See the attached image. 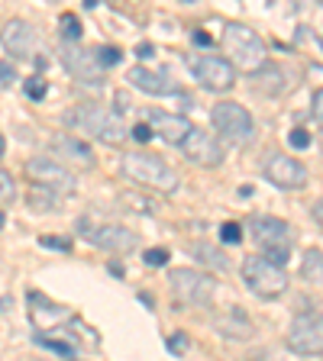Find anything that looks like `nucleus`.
Segmentation results:
<instances>
[{
  "label": "nucleus",
  "mask_w": 323,
  "mask_h": 361,
  "mask_svg": "<svg viewBox=\"0 0 323 361\" xmlns=\"http://www.w3.org/2000/svg\"><path fill=\"white\" fill-rule=\"evenodd\" d=\"M120 171L143 190H162V194H175L178 190V171L172 165H165L158 155L127 152L120 158Z\"/></svg>",
  "instance_id": "nucleus-1"
},
{
  "label": "nucleus",
  "mask_w": 323,
  "mask_h": 361,
  "mask_svg": "<svg viewBox=\"0 0 323 361\" xmlns=\"http://www.w3.org/2000/svg\"><path fill=\"white\" fill-rule=\"evenodd\" d=\"M65 123L81 129V133H90L94 139H100V142H107V145L123 142V135H127V126H123L120 113L107 110V106H100V104L71 106V110L65 113Z\"/></svg>",
  "instance_id": "nucleus-2"
},
{
  "label": "nucleus",
  "mask_w": 323,
  "mask_h": 361,
  "mask_svg": "<svg viewBox=\"0 0 323 361\" xmlns=\"http://www.w3.org/2000/svg\"><path fill=\"white\" fill-rule=\"evenodd\" d=\"M249 235L262 248V258L271 264L285 268L291 258V226L278 216H252L249 219Z\"/></svg>",
  "instance_id": "nucleus-3"
},
{
  "label": "nucleus",
  "mask_w": 323,
  "mask_h": 361,
  "mask_svg": "<svg viewBox=\"0 0 323 361\" xmlns=\"http://www.w3.org/2000/svg\"><path fill=\"white\" fill-rule=\"evenodd\" d=\"M223 49H226V55H230L226 61H230V65L236 61L242 71H259V68L269 61V49H265V42L259 39V32L242 26V23H226Z\"/></svg>",
  "instance_id": "nucleus-4"
},
{
  "label": "nucleus",
  "mask_w": 323,
  "mask_h": 361,
  "mask_svg": "<svg viewBox=\"0 0 323 361\" xmlns=\"http://www.w3.org/2000/svg\"><path fill=\"white\" fill-rule=\"evenodd\" d=\"M168 287H172V293L181 303L207 307L213 300V293H217V278L197 268H175L168 271Z\"/></svg>",
  "instance_id": "nucleus-5"
},
{
  "label": "nucleus",
  "mask_w": 323,
  "mask_h": 361,
  "mask_svg": "<svg viewBox=\"0 0 323 361\" xmlns=\"http://www.w3.org/2000/svg\"><path fill=\"white\" fill-rule=\"evenodd\" d=\"M242 281L256 297L262 300H271V297H281L288 290V271L278 268V264L265 262L262 255H252L242 262Z\"/></svg>",
  "instance_id": "nucleus-6"
},
{
  "label": "nucleus",
  "mask_w": 323,
  "mask_h": 361,
  "mask_svg": "<svg viewBox=\"0 0 323 361\" xmlns=\"http://www.w3.org/2000/svg\"><path fill=\"white\" fill-rule=\"evenodd\" d=\"M211 123L220 133V139H226V142H240L242 145V142L252 139V133H256V123H252L249 110L242 104H233V100H223V104L213 106Z\"/></svg>",
  "instance_id": "nucleus-7"
},
{
  "label": "nucleus",
  "mask_w": 323,
  "mask_h": 361,
  "mask_svg": "<svg viewBox=\"0 0 323 361\" xmlns=\"http://www.w3.org/2000/svg\"><path fill=\"white\" fill-rule=\"evenodd\" d=\"M26 178L33 180V188L52 190V194H75L78 178L71 168H65L55 158H30L26 161Z\"/></svg>",
  "instance_id": "nucleus-8"
},
{
  "label": "nucleus",
  "mask_w": 323,
  "mask_h": 361,
  "mask_svg": "<svg viewBox=\"0 0 323 361\" xmlns=\"http://www.w3.org/2000/svg\"><path fill=\"white\" fill-rule=\"evenodd\" d=\"M191 71H194L197 84L213 94H226L236 87V68L223 59V55H197L191 59Z\"/></svg>",
  "instance_id": "nucleus-9"
},
{
  "label": "nucleus",
  "mask_w": 323,
  "mask_h": 361,
  "mask_svg": "<svg viewBox=\"0 0 323 361\" xmlns=\"http://www.w3.org/2000/svg\"><path fill=\"white\" fill-rule=\"evenodd\" d=\"M288 348L298 355H323V313H298L288 332Z\"/></svg>",
  "instance_id": "nucleus-10"
},
{
  "label": "nucleus",
  "mask_w": 323,
  "mask_h": 361,
  "mask_svg": "<svg viewBox=\"0 0 323 361\" xmlns=\"http://www.w3.org/2000/svg\"><path fill=\"white\" fill-rule=\"evenodd\" d=\"M262 174L281 190H301L304 184H307V168H304L298 158L281 155V152H275V155L265 158Z\"/></svg>",
  "instance_id": "nucleus-11"
},
{
  "label": "nucleus",
  "mask_w": 323,
  "mask_h": 361,
  "mask_svg": "<svg viewBox=\"0 0 323 361\" xmlns=\"http://www.w3.org/2000/svg\"><path fill=\"white\" fill-rule=\"evenodd\" d=\"M181 149L201 168H217L220 161H223V145H220V139L201 126H191V133H188V139L181 142Z\"/></svg>",
  "instance_id": "nucleus-12"
},
{
  "label": "nucleus",
  "mask_w": 323,
  "mask_h": 361,
  "mask_svg": "<svg viewBox=\"0 0 323 361\" xmlns=\"http://www.w3.org/2000/svg\"><path fill=\"white\" fill-rule=\"evenodd\" d=\"M88 239L98 248H104V252H113V255H127V252H133V248L139 245V235L117 223H104V226H98V229H90Z\"/></svg>",
  "instance_id": "nucleus-13"
},
{
  "label": "nucleus",
  "mask_w": 323,
  "mask_h": 361,
  "mask_svg": "<svg viewBox=\"0 0 323 361\" xmlns=\"http://www.w3.org/2000/svg\"><path fill=\"white\" fill-rule=\"evenodd\" d=\"M149 129H152V135L165 139L168 145H181L184 139H188V133H191V120H188V116H181V113L152 110V116H149Z\"/></svg>",
  "instance_id": "nucleus-14"
},
{
  "label": "nucleus",
  "mask_w": 323,
  "mask_h": 361,
  "mask_svg": "<svg viewBox=\"0 0 323 361\" xmlns=\"http://www.w3.org/2000/svg\"><path fill=\"white\" fill-rule=\"evenodd\" d=\"M61 61H65L68 75H75L78 81L100 84V65H98V55L94 52H84V49H78V45L65 42V49H61Z\"/></svg>",
  "instance_id": "nucleus-15"
},
{
  "label": "nucleus",
  "mask_w": 323,
  "mask_h": 361,
  "mask_svg": "<svg viewBox=\"0 0 323 361\" xmlns=\"http://www.w3.org/2000/svg\"><path fill=\"white\" fill-rule=\"evenodd\" d=\"M4 45L13 59H33L36 55V45H39V36L26 20H10L4 26Z\"/></svg>",
  "instance_id": "nucleus-16"
},
{
  "label": "nucleus",
  "mask_w": 323,
  "mask_h": 361,
  "mask_svg": "<svg viewBox=\"0 0 323 361\" xmlns=\"http://www.w3.org/2000/svg\"><path fill=\"white\" fill-rule=\"evenodd\" d=\"M129 84L143 94H152V97H165V94H178V84H172V78L165 71H149V68L136 65L129 68Z\"/></svg>",
  "instance_id": "nucleus-17"
},
{
  "label": "nucleus",
  "mask_w": 323,
  "mask_h": 361,
  "mask_svg": "<svg viewBox=\"0 0 323 361\" xmlns=\"http://www.w3.org/2000/svg\"><path fill=\"white\" fill-rule=\"evenodd\" d=\"M52 152L59 158H65L68 165L75 168H94V152H90L88 142H81V139H75V135H52ZM61 161V165H65Z\"/></svg>",
  "instance_id": "nucleus-18"
},
{
  "label": "nucleus",
  "mask_w": 323,
  "mask_h": 361,
  "mask_svg": "<svg viewBox=\"0 0 323 361\" xmlns=\"http://www.w3.org/2000/svg\"><path fill=\"white\" fill-rule=\"evenodd\" d=\"M30 307H33V323L39 326V329H55V326H65L68 323V310L59 307V303H52L49 297H42V293H30Z\"/></svg>",
  "instance_id": "nucleus-19"
},
{
  "label": "nucleus",
  "mask_w": 323,
  "mask_h": 361,
  "mask_svg": "<svg viewBox=\"0 0 323 361\" xmlns=\"http://www.w3.org/2000/svg\"><path fill=\"white\" fill-rule=\"evenodd\" d=\"M252 87H256L259 94H265V97H278V94H285L288 90L285 68L269 65V61H265L259 71H252Z\"/></svg>",
  "instance_id": "nucleus-20"
},
{
  "label": "nucleus",
  "mask_w": 323,
  "mask_h": 361,
  "mask_svg": "<svg viewBox=\"0 0 323 361\" xmlns=\"http://www.w3.org/2000/svg\"><path fill=\"white\" fill-rule=\"evenodd\" d=\"M301 274H304V281H307V284L323 287V252H320V248H307V252H304Z\"/></svg>",
  "instance_id": "nucleus-21"
},
{
  "label": "nucleus",
  "mask_w": 323,
  "mask_h": 361,
  "mask_svg": "<svg viewBox=\"0 0 323 361\" xmlns=\"http://www.w3.org/2000/svg\"><path fill=\"white\" fill-rule=\"evenodd\" d=\"M188 252H191V255H194V258H204V262L211 264V268H220V271H226V268H230V262H226V258L220 255V252H217V248H213V245H207V242H191V245H188Z\"/></svg>",
  "instance_id": "nucleus-22"
},
{
  "label": "nucleus",
  "mask_w": 323,
  "mask_h": 361,
  "mask_svg": "<svg viewBox=\"0 0 323 361\" xmlns=\"http://www.w3.org/2000/svg\"><path fill=\"white\" fill-rule=\"evenodd\" d=\"M55 203H59V194H52V190H42V188H33L30 190V207L33 210H55Z\"/></svg>",
  "instance_id": "nucleus-23"
},
{
  "label": "nucleus",
  "mask_w": 323,
  "mask_h": 361,
  "mask_svg": "<svg viewBox=\"0 0 323 361\" xmlns=\"http://www.w3.org/2000/svg\"><path fill=\"white\" fill-rule=\"evenodd\" d=\"M61 39H65V42H71V45L81 39V20H78L75 13L61 16Z\"/></svg>",
  "instance_id": "nucleus-24"
},
{
  "label": "nucleus",
  "mask_w": 323,
  "mask_h": 361,
  "mask_svg": "<svg viewBox=\"0 0 323 361\" xmlns=\"http://www.w3.org/2000/svg\"><path fill=\"white\" fill-rule=\"evenodd\" d=\"M98 65L100 68H110V65H120V59H123V52L117 49V45H104V49H98Z\"/></svg>",
  "instance_id": "nucleus-25"
},
{
  "label": "nucleus",
  "mask_w": 323,
  "mask_h": 361,
  "mask_svg": "<svg viewBox=\"0 0 323 361\" xmlns=\"http://www.w3.org/2000/svg\"><path fill=\"white\" fill-rule=\"evenodd\" d=\"M23 90H26V97L30 100H42L45 94H49V84L36 75V78H30V81H23Z\"/></svg>",
  "instance_id": "nucleus-26"
},
{
  "label": "nucleus",
  "mask_w": 323,
  "mask_h": 361,
  "mask_svg": "<svg viewBox=\"0 0 323 361\" xmlns=\"http://www.w3.org/2000/svg\"><path fill=\"white\" fill-rule=\"evenodd\" d=\"M240 239H242V226L240 223H223V226H220V242H226V245H236Z\"/></svg>",
  "instance_id": "nucleus-27"
},
{
  "label": "nucleus",
  "mask_w": 323,
  "mask_h": 361,
  "mask_svg": "<svg viewBox=\"0 0 323 361\" xmlns=\"http://www.w3.org/2000/svg\"><path fill=\"white\" fill-rule=\"evenodd\" d=\"M165 345H168V352H172V355H184L191 348V338L184 336V332H172Z\"/></svg>",
  "instance_id": "nucleus-28"
},
{
  "label": "nucleus",
  "mask_w": 323,
  "mask_h": 361,
  "mask_svg": "<svg viewBox=\"0 0 323 361\" xmlns=\"http://www.w3.org/2000/svg\"><path fill=\"white\" fill-rule=\"evenodd\" d=\"M39 245L55 248V252H68V248H71V239H68V235H39Z\"/></svg>",
  "instance_id": "nucleus-29"
},
{
  "label": "nucleus",
  "mask_w": 323,
  "mask_h": 361,
  "mask_svg": "<svg viewBox=\"0 0 323 361\" xmlns=\"http://www.w3.org/2000/svg\"><path fill=\"white\" fill-rule=\"evenodd\" d=\"M146 264H152V268L168 264V248H149V252H146Z\"/></svg>",
  "instance_id": "nucleus-30"
},
{
  "label": "nucleus",
  "mask_w": 323,
  "mask_h": 361,
  "mask_svg": "<svg viewBox=\"0 0 323 361\" xmlns=\"http://www.w3.org/2000/svg\"><path fill=\"white\" fill-rule=\"evenodd\" d=\"M36 342H39V345H45V348H52V352H59V355H71V352H75V348L68 345V342H52L49 336H39Z\"/></svg>",
  "instance_id": "nucleus-31"
},
{
  "label": "nucleus",
  "mask_w": 323,
  "mask_h": 361,
  "mask_svg": "<svg viewBox=\"0 0 323 361\" xmlns=\"http://www.w3.org/2000/svg\"><path fill=\"white\" fill-rule=\"evenodd\" d=\"M13 81H20L13 61H0V84H13Z\"/></svg>",
  "instance_id": "nucleus-32"
},
{
  "label": "nucleus",
  "mask_w": 323,
  "mask_h": 361,
  "mask_svg": "<svg viewBox=\"0 0 323 361\" xmlns=\"http://www.w3.org/2000/svg\"><path fill=\"white\" fill-rule=\"evenodd\" d=\"M13 197V178L7 171H0V200H10Z\"/></svg>",
  "instance_id": "nucleus-33"
},
{
  "label": "nucleus",
  "mask_w": 323,
  "mask_h": 361,
  "mask_svg": "<svg viewBox=\"0 0 323 361\" xmlns=\"http://www.w3.org/2000/svg\"><path fill=\"white\" fill-rule=\"evenodd\" d=\"M288 142H291L294 149H307V145H310V135L304 133V129H294V133L288 135Z\"/></svg>",
  "instance_id": "nucleus-34"
},
{
  "label": "nucleus",
  "mask_w": 323,
  "mask_h": 361,
  "mask_svg": "<svg viewBox=\"0 0 323 361\" xmlns=\"http://www.w3.org/2000/svg\"><path fill=\"white\" fill-rule=\"evenodd\" d=\"M136 139V142H149L152 139V129H149V123H136L133 126V133H129Z\"/></svg>",
  "instance_id": "nucleus-35"
},
{
  "label": "nucleus",
  "mask_w": 323,
  "mask_h": 361,
  "mask_svg": "<svg viewBox=\"0 0 323 361\" xmlns=\"http://www.w3.org/2000/svg\"><path fill=\"white\" fill-rule=\"evenodd\" d=\"M314 120H317V126L323 129V87L314 94Z\"/></svg>",
  "instance_id": "nucleus-36"
},
{
  "label": "nucleus",
  "mask_w": 323,
  "mask_h": 361,
  "mask_svg": "<svg viewBox=\"0 0 323 361\" xmlns=\"http://www.w3.org/2000/svg\"><path fill=\"white\" fill-rule=\"evenodd\" d=\"M136 55H139V61H143V59H152V45H149V42H139V45H136Z\"/></svg>",
  "instance_id": "nucleus-37"
},
{
  "label": "nucleus",
  "mask_w": 323,
  "mask_h": 361,
  "mask_svg": "<svg viewBox=\"0 0 323 361\" xmlns=\"http://www.w3.org/2000/svg\"><path fill=\"white\" fill-rule=\"evenodd\" d=\"M310 213H314V219L323 226V197H320V200H314V210H310Z\"/></svg>",
  "instance_id": "nucleus-38"
},
{
  "label": "nucleus",
  "mask_w": 323,
  "mask_h": 361,
  "mask_svg": "<svg viewBox=\"0 0 323 361\" xmlns=\"http://www.w3.org/2000/svg\"><path fill=\"white\" fill-rule=\"evenodd\" d=\"M194 42H197V45H211L213 39L207 36V32H204V30H197V32H194Z\"/></svg>",
  "instance_id": "nucleus-39"
},
{
  "label": "nucleus",
  "mask_w": 323,
  "mask_h": 361,
  "mask_svg": "<svg viewBox=\"0 0 323 361\" xmlns=\"http://www.w3.org/2000/svg\"><path fill=\"white\" fill-rule=\"evenodd\" d=\"M4 152H7V142H4V135H0V158H4Z\"/></svg>",
  "instance_id": "nucleus-40"
},
{
  "label": "nucleus",
  "mask_w": 323,
  "mask_h": 361,
  "mask_svg": "<svg viewBox=\"0 0 323 361\" xmlns=\"http://www.w3.org/2000/svg\"><path fill=\"white\" fill-rule=\"evenodd\" d=\"M0 226H4V213H0Z\"/></svg>",
  "instance_id": "nucleus-41"
}]
</instances>
